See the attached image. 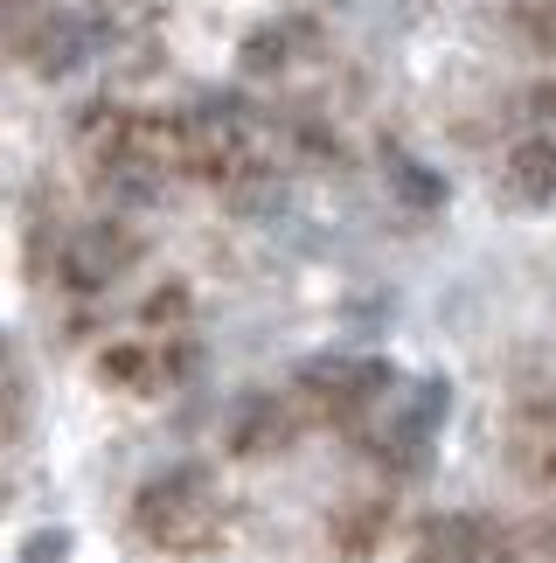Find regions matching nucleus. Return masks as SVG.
<instances>
[{"label": "nucleus", "instance_id": "6", "mask_svg": "<svg viewBox=\"0 0 556 563\" xmlns=\"http://www.w3.org/2000/svg\"><path fill=\"white\" fill-rule=\"evenodd\" d=\"M140 257V236L125 230V223H84V230H70L56 244V286H70V292H104V286H119L125 278V265Z\"/></svg>", "mask_w": 556, "mask_h": 563}, {"label": "nucleus", "instance_id": "1", "mask_svg": "<svg viewBox=\"0 0 556 563\" xmlns=\"http://www.w3.org/2000/svg\"><path fill=\"white\" fill-rule=\"evenodd\" d=\"M77 154L104 195H154L167 175H181V119L133 112V104H91L77 119Z\"/></svg>", "mask_w": 556, "mask_h": 563}, {"label": "nucleus", "instance_id": "9", "mask_svg": "<svg viewBox=\"0 0 556 563\" xmlns=\"http://www.w3.org/2000/svg\"><path fill=\"white\" fill-rule=\"evenodd\" d=\"M307 56H320V35L307 21H271L244 42V77H292Z\"/></svg>", "mask_w": 556, "mask_h": 563}, {"label": "nucleus", "instance_id": "5", "mask_svg": "<svg viewBox=\"0 0 556 563\" xmlns=\"http://www.w3.org/2000/svg\"><path fill=\"white\" fill-rule=\"evenodd\" d=\"M501 188H508V202H522V209L556 202V84L529 91L522 133L501 146Z\"/></svg>", "mask_w": 556, "mask_h": 563}, {"label": "nucleus", "instance_id": "4", "mask_svg": "<svg viewBox=\"0 0 556 563\" xmlns=\"http://www.w3.org/2000/svg\"><path fill=\"white\" fill-rule=\"evenodd\" d=\"M292 397L313 424H369L376 410L397 397V376L369 355H334V362H313Z\"/></svg>", "mask_w": 556, "mask_h": 563}, {"label": "nucleus", "instance_id": "12", "mask_svg": "<svg viewBox=\"0 0 556 563\" xmlns=\"http://www.w3.org/2000/svg\"><path fill=\"white\" fill-rule=\"evenodd\" d=\"M549 473H556V452H549Z\"/></svg>", "mask_w": 556, "mask_h": 563}, {"label": "nucleus", "instance_id": "10", "mask_svg": "<svg viewBox=\"0 0 556 563\" xmlns=\"http://www.w3.org/2000/svg\"><path fill=\"white\" fill-rule=\"evenodd\" d=\"M515 35L543 63H556V0H529V8H515Z\"/></svg>", "mask_w": 556, "mask_h": 563}, {"label": "nucleus", "instance_id": "3", "mask_svg": "<svg viewBox=\"0 0 556 563\" xmlns=\"http://www.w3.org/2000/svg\"><path fill=\"white\" fill-rule=\"evenodd\" d=\"M181 175H196L209 188H258L271 175V146L265 125L244 112V104L209 98L196 112H181Z\"/></svg>", "mask_w": 556, "mask_h": 563}, {"label": "nucleus", "instance_id": "11", "mask_svg": "<svg viewBox=\"0 0 556 563\" xmlns=\"http://www.w3.org/2000/svg\"><path fill=\"white\" fill-rule=\"evenodd\" d=\"M543 563H556V536H549V550H543Z\"/></svg>", "mask_w": 556, "mask_h": 563}, {"label": "nucleus", "instance_id": "7", "mask_svg": "<svg viewBox=\"0 0 556 563\" xmlns=\"http://www.w3.org/2000/svg\"><path fill=\"white\" fill-rule=\"evenodd\" d=\"M188 369V355L181 349H167V341H119V349H104L98 355V376L112 383V389H133V397H160V389H175Z\"/></svg>", "mask_w": 556, "mask_h": 563}, {"label": "nucleus", "instance_id": "2", "mask_svg": "<svg viewBox=\"0 0 556 563\" xmlns=\"http://www.w3.org/2000/svg\"><path fill=\"white\" fill-rule=\"evenodd\" d=\"M125 529H133V543L154 550V556H196V550L223 543L230 508H223V494H216V481H209L202 466H167L133 494Z\"/></svg>", "mask_w": 556, "mask_h": 563}, {"label": "nucleus", "instance_id": "8", "mask_svg": "<svg viewBox=\"0 0 556 563\" xmlns=\"http://www.w3.org/2000/svg\"><path fill=\"white\" fill-rule=\"evenodd\" d=\"M418 563H508V536L480 515H453V522L424 529Z\"/></svg>", "mask_w": 556, "mask_h": 563}]
</instances>
